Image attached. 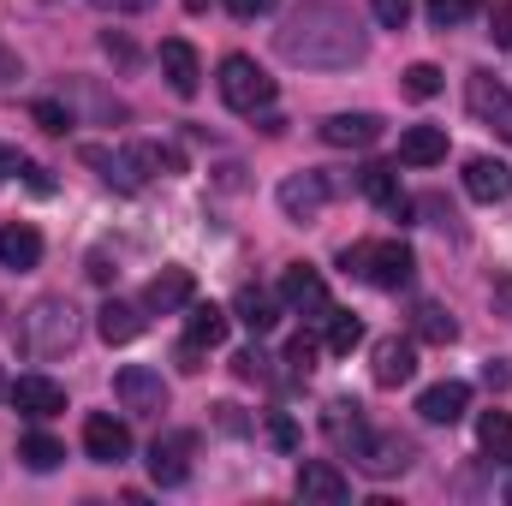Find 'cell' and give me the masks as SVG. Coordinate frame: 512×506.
<instances>
[{"mask_svg": "<svg viewBox=\"0 0 512 506\" xmlns=\"http://www.w3.org/2000/svg\"><path fill=\"white\" fill-rule=\"evenodd\" d=\"M215 84H221V102H227L233 114H262V108H274V78L256 66L251 54H227Z\"/></svg>", "mask_w": 512, "mask_h": 506, "instance_id": "cell-4", "label": "cell"}, {"mask_svg": "<svg viewBox=\"0 0 512 506\" xmlns=\"http://www.w3.org/2000/svg\"><path fill=\"white\" fill-rule=\"evenodd\" d=\"M161 78H167L173 96H197V90H203V60H197V48H191L185 36L161 42Z\"/></svg>", "mask_w": 512, "mask_h": 506, "instance_id": "cell-13", "label": "cell"}, {"mask_svg": "<svg viewBox=\"0 0 512 506\" xmlns=\"http://www.w3.org/2000/svg\"><path fill=\"white\" fill-rule=\"evenodd\" d=\"M489 42H495V48H512V0H501V6L489 12Z\"/></svg>", "mask_w": 512, "mask_h": 506, "instance_id": "cell-36", "label": "cell"}, {"mask_svg": "<svg viewBox=\"0 0 512 506\" xmlns=\"http://www.w3.org/2000/svg\"><path fill=\"white\" fill-rule=\"evenodd\" d=\"M233 316H239L251 334H268V328L280 322V298H274V292H256V286H245V292L233 298Z\"/></svg>", "mask_w": 512, "mask_h": 506, "instance_id": "cell-26", "label": "cell"}, {"mask_svg": "<svg viewBox=\"0 0 512 506\" xmlns=\"http://www.w3.org/2000/svg\"><path fill=\"white\" fill-rule=\"evenodd\" d=\"M399 161H411V167L447 161V131L441 126H405L399 131Z\"/></svg>", "mask_w": 512, "mask_h": 506, "instance_id": "cell-23", "label": "cell"}, {"mask_svg": "<svg viewBox=\"0 0 512 506\" xmlns=\"http://www.w3.org/2000/svg\"><path fill=\"white\" fill-rule=\"evenodd\" d=\"M114 393H120V405H126L131 417H161L167 411V381H161V370H149V364H126L114 376Z\"/></svg>", "mask_w": 512, "mask_h": 506, "instance_id": "cell-6", "label": "cell"}, {"mask_svg": "<svg viewBox=\"0 0 512 506\" xmlns=\"http://www.w3.org/2000/svg\"><path fill=\"white\" fill-rule=\"evenodd\" d=\"M84 453L96 465H120V459H131V429L114 411H90L84 417Z\"/></svg>", "mask_w": 512, "mask_h": 506, "instance_id": "cell-8", "label": "cell"}, {"mask_svg": "<svg viewBox=\"0 0 512 506\" xmlns=\"http://www.w3.org/2000/svg\"><path fill=\"white\" fill-rule=\"evenodd\" d=\"M370 6H376V18L387 30H405V18H411V0H370Z\"/></svg>", "mask_w": 512, "mask_h": 506, "instance_id": "cell-39", "label": "cell"}, {"mask_svg": "<svg viewBox=\"0 0 512 506\" xmlns=\"http://www.w3.org/2000/svg\"><path fill=\"white\" fill-rule=\"evenodd\" d=\"M370 376H376V387H405V381L417 376V346L399 340V334L376 340V352H370Z\"/></svg>", "mask_w": 512, "mask_h": 506, "instance_id": "cell-14", "label": "cell"}, {"mask_svg": "<svg viewBox=\"0 0 512 506\" xmlns=\"http://www.w3.org/2000/svg\"><path fill=\"white\" fill-rule=\"evenodd\" d=\"M0 399H6V376H0Z\"/></svg>", "mask_w": 512, "mask_h": 506, "instance_id": "cell-47", "label": "cell"}, {"mask_svg": "<svg viewBox=\"0 0 512 506\" xmlns=\"http://www.w3.org/2000/svg\"><path fill=\"white\" fill-rule=\"evenodd\" d=\"M465 102H471V114L483 120L489 131H501L512 143V90L495 78V72H471V84H465Z\"/></svg>", "mask_w": 512, "mask_h": 506, "instance_id": "cell-7", "label": "cell"}, {"mask_svg": "<svg viewBox=\"0 0 512 506\" xmlns=\"http://www.w3.org/2000/svg\"><path fill=\"white\" fill-rule=\"evenodd\" d=\"M340 268L358 274V280H370V286H382V292H405L411 274H417V256H411V245H399V239H364V245H346L340 251Z\"/></svg>", "mask_w": 512, "mask_h": 506, "instance_id": "cell-2", "label": "cell"}, {"mask_svg": "<svg viewBox=\"0 0 512 506\" xmlns=\"http://www.w3.org/2000/svg\"><path fill=\"white\" fill-rule=\"evenodd\" d=\"M477 441H483V453H489L495 465L512 471V411H483V417H477Z\"/></svg>", "mask_w": 512, "mask_h": 506, "instance_id": "cell-27", "label": "cell"}, {"mask_svg": "<svg viewBox=\"0 0 512 506\" xmlns=\"http://www.w3.org/2000/svg\"><path fill=\"white\" fill-rule=\"evenodd\" d=\"M358 191L376 203V209H387L393 221H411V197L399 191V173L393 167H382V161H370L364 173H358Z\"/></svg>", "mask_w": 512, "mask_h": 506, "instance_id": "cell-15", "label": "cell"}, {"mask_svg": "<svg viewBox=\"0 0 512 506\" xmlns=\"http://www.w3.org/2000/svg\"><path fill=\"white\" fill-rule=\"evenodd\" d=\"M185 340L191 346H221L227 340V310L221 304H185Z\"/></svg>", "mask_w": 512, "mask_h": 506, "instance_id": "cell-25", "label": "cell"}, {"mask_svg": "<svg viewBox=\"0 0 512 506\" xmlns=\"http://www.w3.org/2000/svg\"><path fill=\"white\" fill-rule=\"evenodd\" d=\"M465 405H471V387L465 381H435V387L417 393V417L423 423H459Z\"/></svg>", "mask_w": 512, "mask_h": 506, "instance_id": "cell-17", "label": "cell"}, {"mask_svg": "<svg viewBox=\"0 0 512 506\" xmlns=\"http://www.w3.org/2000/svg\"><path fill=\"white\" fill-rule=\"evenodd\" d=\"M30 114H36V126H42V131H54V137H60V131L72 126V114H66V108H60V102H36V108H30Z\"/></svg>", "mask_w": 512, "mask_h": 506, "instance_id": "cell-37", "label": "cell"}, {"mask_svg": "<svg viewBox=\"0 0 512 506\" xmlns=\"http://www.w3.org/2000/svg\"><path fill=\"white\" fill-rule=\"evenodd\" d=\"M18 167H24V161H18V149H6V143H0V185H6V173H18Z\"/></svg>", "mask_w": 512, "mask_h": 506, "instance_id": "cell-43", "label": "cell"}, {"mask_svg": "<svg viewBox=\"0 0 512 506\" xmlns=\"http://www.w3.org/2000/svg\"><path fill=\"white\" fill-rule=\"evenodd\" d=\"M358 340H364V322H358L352 310H334V304H328V316H322V346H328L334 358H346Z\"/></svg>", "mask_w": 512, "mask_h": 506, "instance_id": "cell-28", "label": "cell"}, {"mask_svg": "<svg viewBox=\"0 0 512 506\" xmlns=\"http://www.w3.org/2000/svg\"><path fill=\"white\" fill-rule=\"evenodd\" d=\"M227 12L233 18H262V12H274V0H227Z\"/></svg>", "mask_w": 512, "mask_h": 506, "instance_id": "cell-41", "label": "cell"}, {"mask_svg": "<svg viewBox=\"0 0 512 506\" xmlns=\"http://www.w3.org/2000/svg\"><path fill=\"white\" fill-rule=\"evenodd\" d=\"M42 262V233L30 227V221H12V227H0V268H36Z\"/></svg>", "mask_w": 512, "mask_h": 506, "instance_id": "cell-22", "label": "cell"}, {"mask_svg": "<svg viewBox=\"0 0 512 506\" xmlns=\"http://www.w3.org/2000/svg\"><path fill=\"white\" fill-rule=\"evenodd\" d=\"M280 304L286 310H298V316H328V280L316 274V268H304V262H292L286 274H280Z\"/></svg>", "mask_w": 512, "mask_h": 506, "instance_id": "cell-10", "label": "cell"}, {"mask_svg": "<svg viewBox=\"0 0 512 506\" xmlns=\"http://www.w3.org/2000/svg\"><path fill=\"white\" fill-rule=\"evenodd\" d=\"M149 477H155L161 489H179V483L191 477V435L155 441V447H149Z\"/></svg>", "mask_w": 512, "mask_h": 506, "instance_id": "cell-18", "label": "cell"}, {"mask_svg": "<svg viewBox=\"0 0 512 506\" xmlns=\"http://www.w3.org/2000/svg\"><path fill=\"white\" fill-rule=\"evenodd\" d=\"M483 381H489V387H507L512 370H507V364H489V370H483Z\"/></svg>", "mask_w": 512, "mask_h": 506, "instance_id": "cell-44", "label": "cell"}, {"mask_svg": "<svg viewBox=\"0 0 512 506\" xmlns=\"http://www.w3.org/2000/svg\"><path fill=\"white\" fill-rule=\"evenodd\" d=\"M352 465L364 477H399V471H411V441H399L387 429H364V441L352 447Z\"/></svg>", "mask_w": 512, "mask_h": 506, "instance_id": "cell-5", "label": "cell"}, {"mask_svg": "<svg viewBox=\"0 0 512 506\" xmlns=\"http://www.w3.org/2000/svg\"><path fill=\"white\" fill-rule=\"evenodd\" d=\"M18 459H24L30 471H54V465L66 459V447H60L54 435H24V441H18Z\"/></svg>", "mask_w": 512, "mask_h": 506, "instance_id": "cell-31", "label": "cell"}, {"mask_svg": "<svg viewBox=\"0 0 512 506\" xmlns=\"http://www.w3.org/2000/svg\"><path fill=\"white\" fill-rule=\"evenodd\" d=\"M90 280H102V286L114 280V262H108V251H96V256H90Z\"/></svg>", "mask_w": 512, "mask_h": 506, "instance_id": "cell-42", "label": "cell"}, {"mask_svg": "<svg viewBox=\"0 0 512 506\" xmlns=\"http://www.w3.org/2000/svg\"><path fill=\"white\" fill-rule=\"evenodd\" d=\"M18 340H24L30 358H66V352L78 346V310H72L66 298H36V304L24 310Z\"/></svg>", "mask_w": 512, "mask_h": 506, "instance_id": "cell-3", "label": "cell"}, {"mask_svg": "<svg viewBox=\"0 0 512 506\" xmlns=\"http://www.w3.org/2000/svg\"><path fill=\"white\" fill-rule=\"evenodd\" d=\"M423 6H429V24H441V30H453L471 12H483V0H423Z\"/></svg>", "mask_w": 512, "mask_h": 506, "instance_id": "cell-33", "label": "cell"}, {"mask_svg": "<svg viewBox=\"0 0 512 506\" xmlns=\"http://www.w3.org/2000/svg\"><path fill=\"white\" fill-rule=\"evenodd\" d=\"M465 191L477 203H501V197H512V167L495 161V155H471L465 161Z\"/></svg>", "mask_w": 512, "mask_h": 506, "instance_id": "cell-16", "label": "cell"}, {"mask_svg": "<svg viewBox=\"0 0 512 506\" xmlns=\"http://www.w3.org/2000/svg\"><path fill=\"white\" fill-rule=\"evenodd\" d=\"M316 358H322V340H310V334H298V340L286 346V370H292V376H310Z\"/></svg>", "mask_w": 512, "mask_h": 506, "instance_id": "cell-34", "label": "cell"}, {"mask_svg": "<svg viewBox=\"0 0 512 506\" xmlns=\"http://www.w3.org/2000/svg\"><path fill=\"white\" fill-rule=\"evenodd\" d=\"M268 364H274V358H262L256 346H245V352L233 358V370H239V381H268Z\"/></svg>", "mask_w": 512, "mask_h": 506, "instance_id": "cell-35", "label": "cell"}, {"mask_svg": "<svg viewBox=\"0 0 512 506\" xmlns=\"http://www.w3.org/2000/svg\"><path fill=\"white\" fill-rule=\"evenodd\" d=\"M84 161H90V167H102V179H108V185H120V191H137V185H143V173H137L131 149H126V155H108V149H84Z\"/></svg>", "mask_w": 512, "mask_h": 506, "instance_id": "cell-30", "label": "cell"}, {"mask_svg": "<svg viewBox=\"0 0 512 506\" xmlns=\"http://www.w3.org/2000/svg\"><path fill=\"white\" fill-rule=\"evenodd\" d=\"M405 96H411V102H429V96H441V72H435L429 60L405 66Z\"/></svg>", "mask_w": 512, "mask_h": 506, "instance_id": "cell-32", "label": "cell"}, {"mask_svg": "<svg viewBox=\"0 0 512 506\" xmlns=\"http://www.w3.org/2000/svg\"><path fill=\"white\" fill-rule=\"evenodd\" d=\"M90 6H120V12H143L149 0H90Z\"/></svg>", "mask_w": 512, "mask_h": 506, "instance_id": "cell-46", "label": "cell"}, {"mask_svg": "<svg viewBox=\"0 0 512 506\" xmlns=\"http://www.w3.org/2000/svg\"><path fill=\"white\" fill-rule=\"evenodd\" d=\"M191 304V268H161L149 286H143V310H155V316H173V310H185Z\"/></svg>", "mask_w": 512, "mask_h": 506, "instance_id": "cell-19", "label": "cell"}, {"mask_svg": "<svg viewBox=\"0 0 512 506\" xmlns=\"http://www.w3.org/2000/svg\"><path fill=\"white\" fill-rule=\"evenodd\" d=\"M322 429H328V441H334V447H346V453H352V447L364 441V429H370V423H364V405L334 399V405L322 411Z\"/></svg>", "mask_w": 512, "mask_h": 506, "instance_id": "cell-24", "label": "cell"}, {"mask_svg": "<svg viewBox=\"0 0 512 506\" xmlns=\"http://www.w3.org/2000/svg\"><path fill=\"white\" fill-rule=\"evenodd\" d=\"M96 334H102L108 346H131V340L143 334V304H126V298H108V304L96 310Z\"/></svg>", "mask_w": 512, "mask_h": 506, "instance_id": "cell-21", "label": "cell"}, {"mask_svg": "<svg viewBox=\"0 0 512 506\" xmlns=\"http://www.w3.org/2000/svg\"><path fill=\"white\" fill-rule=\"evenodd\" d=\"M12 78H18V60H12V54L0 48V84H12Z\"/></svg>", "mask_w": 512, "mask_h": 506, "instance_id": "cell-45", "label": "cell"}, {"mask_svg": "<svg viewBox=\"0 0 512 506\" xmlns=\"http://www.w3.org/2000/svg\"><path fill=\"white\" fill-rule=\"evenodd\" d=\"M298 495L322 501V506H340V501H352V483H346V471L334 459H304L298 465Z\"/></svg>", "mask_w": 512, "mask_h": 506, "instance_id": "cell-12", "label": "cell"}, {"mask_svg": "<svg viewBox=\"0 0 512 506\" xmlns=\"http://www.w3.org/2000/svg\"><path fill=\"white\" fill-rule=\"evenodd\" d=\"M268 441H274L280 453H292V447H298V429H292V417H286V411H274V417H268Z\"/></svg>", "mask_w": 512, "mask_h": 506, "instance_id": "cell-38", "label": "cell"}, {"mask_svg": "<svg viewBox=\"0 0 512 506\" xmlns=\"http://www.w3.org/2000/svg\"><path fill=\"white\" fill-rule=\"evenodd\" d=\"M274 48H280L286 66H304V72H346V66H358V60L370 54V36H364V24H358L346 6H334V0H304V6H292V12L280 18Z\"/></svg>", "mask_w": 512, "mask_h": 506, "instance_id": "cell-1", "label": "cell"}, {"mask_svg": "<svg viewBox=\"0 0 512 506\" xmlns=\"http://www.w3.org/2000/svg\"><path fill=\"white\" fill-rule=\"evenodd\" d=\"M376 137H382L376 114H334V120H322V143L328 149H370Z\"/></svg>", "mask_w": 512, "mask_h": 506, "instance_id": "cell-20", "label": "cell"}, {"mask_svg": "<svg viewBox=\"0 0 512 506\" xmlns=\"http://www.w3.org/2000/svg\"><path fill=\"white\" fill-rule=\"evenodd\" d=\"M280 209H286V221H298V227L322 221V209H328V179H322V173H292V179H280Z\"/></svg>", "mask_w": 512, "mask_h": 506, "instance_id": "cell-9", "label": "cell"}, {"mask_svg": "<svg viewBox=\"0 0 512 506\" xmlns=\"http://www.w3.org/2000/svg\"><path fill=\"white\" fill-rule=\"evenodd\" d=\"M411 328H417V340H429V346H453V340H459V322H453L441 304H417Z\"/></svg>", "mask_w": 512, "mask_h": 506, "instance_id": "cell-29", "label": "cell"}, {"mask_svg": "<svg viewBox=\"0 0 512 506\" xmlns=\"http://www.w3.org/2000/svg\"><path fill=\"white\" fill-rule=\"evenodd\" d=\"M6 399L24 411V417H36V423H48V417H60L66 411V387L48 376H18L12 387H6Z\"/></svg>", "mask_w": 512, "mask_h": 506, "instance_id": "cell-11", "label": "cell"}, {"mask_svg": "<svg viewBox=\"0 0 512 506\" xmlns=\"http://www.w3.org/2000/svg\"><path fill=\"white\" fill-rule=\"evenodd\" d=\"M489 298H495V316H507V322H512V274H495Z\"/></svg>", "mask_w": 512, "mask_h": 506, "instance_id": "cell-40", "label": "cell"}]
</instances>
